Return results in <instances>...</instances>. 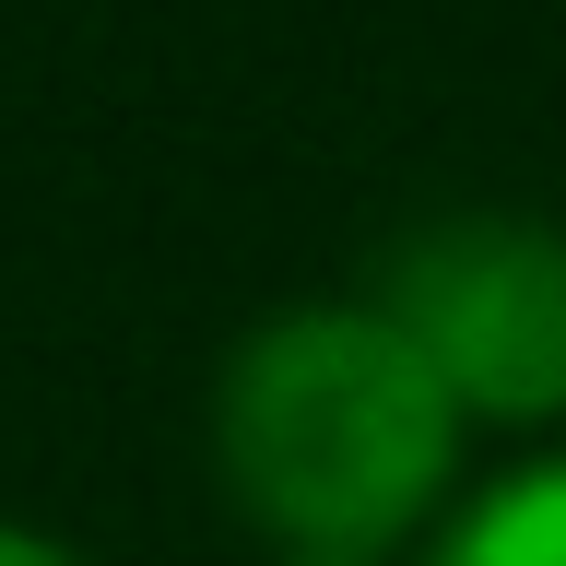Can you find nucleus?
Listing matches in <instances>:
<instances>
[{"label":"nucleus","instance_id":"f257e3e1","mask_svg":"<svg viewBox=\"0 0 566 566\" xmlns=\"http://www.w3.org/2000/svg\"><path fill=\"white\" fill-rule=\"evenodd\" d=\"M460 389L389 307H283L224 354L212 460L260 531L295 555H378L449 495Z\"/></svg>","mask_w":566,"mask_h":566},{"label":"nucleus","instance_id":"f03ea898","mask_svg":"<svg viewBox=\"0 0 566 566\" xmlns=\"http://www.w3.org/2000/svg\"><path fill=\"white\" fill-rule=\"evenodd\" d=\"M378 307L437 354L460 413L543 424L566 413V237L507 212H449L389 248Z\"/></svg>","mask_w":566,"mask_h":566},{"label":"nucleus","instance_id":"7ed1b4c3","mask_svg":"<svg viewBox=\"0 0 566 566\" xmlns=\"http://www.w3.org/2000/svg\"><path fill=\"white\" fill-rule=\"evenodd\" d=\"M437 566H566V460L507 472L495 495H472L460 531L437 543Z\"/></svg>","mask_w":566,"mask_h":566},{"label":"nucleus","instance_id":"20e7f679","mask_svg":"<svg viewBox=\"0 0 566 566\" xmlns=\"http://www.w3.org/2000/svg\"><path fill=\"white\" fill-rule=\"evenodd\" d=\"M0 566H83V555L48 543V531H12V520H0Z\"/></svg>","mask_w":566,"mask_h":566},{"label":"nucleus","instance_id":"39448f33","mask_svg":"<svg viewBox=\"0 0 566 566\" xmlns=\"http://www.w3.org/2000/svg\"><path fill=\"white\" fill-rule=\"evenodd\" d=\"M283 566H378V555H283Z\"/></svg>","mask_w":566,"mask_h":566}]
</instances>
